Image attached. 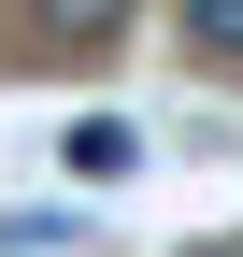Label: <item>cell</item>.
<instances>
[{
    "mask_svg": "<svg viewBox=\"0 0 243 257\" xmlns=\"http://www.w3.org/2000/svg\"><path fill=\"white\" fill-rule=\"evenodd\" d=\"M57 157H72L86 186H129V172H143V128H129V114H72V128H57Z\"/></svg>",
    "mask_w": 243,
    "mask_h": 257,
    "instance_id": "obj_1",
    "label": "cell"
},
{
    "mask_svg": "<svg viewBox=\"0 0 243 257\" xmlns=\"http://www.w3.org/2000/svg\"><path fill=\"white\" fill-rule=\"evenodd\" d=\"M43 15V43H72V57H100L114 29H129V0H29Z\"/></svg>",
    "mask_w": 243,
    "mask_h": 257,
    "instance_id": "obj_2",
    "label": "cell"
},
{
    "mask_svg": "<svg viewBox=\"0 0 243 257\" xmlns=\"http://www.w3.org/2000/svg\"><path fill=\"white\" fill-rule=\"evenodd\" d=\"M172 29H186V57H215V72H243V0H186Z\"/></svg>",
    "mask_w": 243,
    "mask_h": 257,
    "instance_id": "obj_3",
    "label": "cell"
},
{
    "mask_svg": "<svg viewBox=\"0 0 243 257\" xmlns=\"http://www.w3.org/2000/svg\"><path fill=\"white\" fill-rule=\"evenodd\" d=\"M86 214H0V257H72Z\"/></svg>",
    "mask_w": 243,
    "mask_h": 257,
    "instance_id": "obj_4",
    "label": "cell"
},
{
    "mask_svg": "<svg viewBox=\"0 0 243 257\" xmlns=\"http://www.w3.org/2000/svg\"><path fill=\"white\" fill-rule=\"evenodd\" d=\"M186 257H243V243H186Z\"/></svg>",
    "mask_w": 243,
    "mask_h": 257,
    "instance_id": "obj_5",
    "label": "cell"
}]
</instances>
